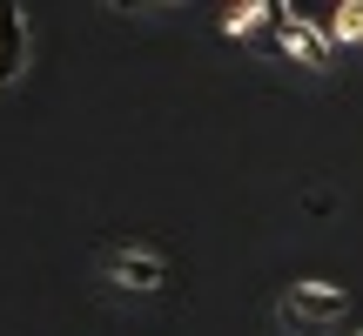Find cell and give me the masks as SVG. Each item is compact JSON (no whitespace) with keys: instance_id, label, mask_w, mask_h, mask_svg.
Instances as JSON below:
<instances>
[{"instance_id":"obj_6","label":"cell","mask_w":363,"mask_h":336,"mask_svg":"<svg viewBox=\"0 0 363 336\" xmlns=\"http://www.w3.org/2000/svg\"><path fill=\"white\" fill-rule=\"evenodd\" d=\"M256 13H262V7H235V13H229L222 27H229V34H242V27H256Z\"/></svg>"},{"instance_id":"obj_2","label":"cell","mask_w":363,"mask_h":336,"mask_svg":"<svg viewBox=\"0 0 363 336\" xmlns=\"http://www.w3.org/2000/svg\"><path fill=\"white\" fill-rule=\"evenodd\" d=\"M262 13H269V21L283 27V40H289V47H296V54H303V61H310V67H323V61H330V40L316 34V27L303 21V13H289V7H276V0H269V7H262Z\"/></svg>"},{"instance_id":"obj_4","label":"cell","mask_w":363,"mask_h":336,"mask_svg":"<svg viewBox=\"0 0 363 336\" xmlns=\"http://www.w3.org/2000/svg\"><path fill=\"white\" fill-rule=\"evenodd\" d=\"M343 289H330V283H296L289 289V316H343Z\"/></svg>"},{"instance_id":"obj_5","label":"cell","mask_w":363,"mask_h":336,"mask_svg":"<svg viewBox=\"0 0 363 336\" xmlns=\"http://www.w3.org/2000/svg\"><path fill=\"white\" fill-rule=\"evenodd\" d=\"M330 34H337V40H363V0H350V7L330 13Z\"/></svg>"},{"instance_id":"obj_1","label":"cell","mask_w":363,"mask_h":336,"mask_svg":"<svg viewBox=\"0 0 363 336\" xmlns=\"http://www.w3.org/2000/svg\"><path fill=\"white\" fill-rule=\"evenodd\" d=\"M108 276L121 289H162L169 283V262L148 256V249H108Z\"/></svg>"},{"instance_id":"obj_3","label":"cell","mask_w":363,"mask_h":336,"mask_svg":"<svg viewBox=\"0 0 363 336\" xmlns=\"http://www.w3.org/2000/svg\"><path fill=\"white\" fill-rule=\"evenodd\" d=\"M21 67H27V21H21L13 0H0V88H7Z\"/></svg>"}]
</instances>
